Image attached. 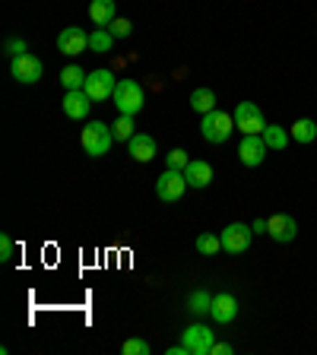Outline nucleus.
Returning a JSON list of instances; mask_svg holds the SVG:
<instances>
[{"mask_svg":"<svg viewBox=\"0 0 317 355\" xmlns=\"http://www.w3.org/2000/svg\"><path fill=\"white\" fill-rule=\"evenodd\" d=\"M187 162H191V155H187L185 149H171V153L165 155V165H169V168L185 171V168H187Z\"/></svg>","mask_w":317,"mask_h":355,"instance_id":"26","label":"nucleus"},{"mask_svg":"<svg viewBox=\"0 0 317 355\" xmlns=\"http://www.w3.org/2000/svg\"><path fill=\"white\" fill-rule=\"evenodd\" d=\"M181 346H185L191 355H209L213 352V346H216V336H213L209 327L191 324L185 333H181Z\"/></svg>","mask_w":317,"mask_h":355,"instance_id":"5","label":"nucleus"},{"mask_svg":"<svg viewBox=\"0 0 317 355\" xmlns=\"http://www.w3.org/2000/svg\"><path fill=\"white\" fill-rule=\"evenodd\" d=\"M222 251V238L213 235V232H203V235H197V254H203V257H213V254Z\"/></svg>","mask_w":317,"mask_h":355,"instance_id":"24","label":"nucleus"},{"mask_svg":"<svg viewBox=\"0 0 317 355\" xmlns=\"http://www.w3.org/2000/svg\"><path fill=\"white\" fill-rule=\"evenodd\" d=\"M185 178L191 187H209V181H213V165L203 162V159H191L185 168Z\"/></svg>","mask_w":317,"mask_h":355,"instance_id":"17","label":"nucleus"},{"mask_svg":"<svg viewBox=\"0 0 317 355\" xmlns=\"http://www.w3.org/2000/svg\"><path fill=\"white\" fill-rule=\"evenodd\" d=\"M80 143H83V153L86 155L102 159V155L111 149V143H114V133H111V127L102 124V121H89L80 133Z\"/></svg>","mask_w":317,"mask_h":355,"instance_id":"2","label":"nucleus"},{"mask_svg":"<svg viewBox=\"0 0 317 355\" xmlns=\"http://www.w3.org/2000/svg\"><path fill=\"white\" fill-rule=\"evenodd\" d=\"M251 241H254V232L244 222H232V225L222 229V251L225 254H244L251 248Z\"/></svg>","mask_w":317,"mask_h":355,"instance_id":"7","label":"nucleus"},{"mask_svg":"<svg viewBox=\"0 0 317 355\" xmlns=\"http://www.w3.org/2000/svg\"><path fill=\"white\" fill-rule=\"evenodd\" d=\"M251 232H254V235H266V219L251 222Z\"/></svg>","mask_w":317,"mask_h":355,"instance_id":"32","label":"nucleus"},{"mask_svg":"<svg viewBox=\"0 0 317 355\" xmlns=\"http://www.w3.org/2000/svg\"><path fill=\"white\" fill-rule=\"evenodd\" d=\"M292 140L295 143H314L317 140V121H311V118H298L295 124H292Z\"/></svg>","mask_w":317,"mask_h":355,"instance_id":"20","label":"nucleus"},{"mask_svg":"<svg viewBox=\"0 0 317 355\" xmlns=\"http://www.w3.org/2000/svg\"><path fill=\"white\" fill-rule=\"evenodd\" d=\"M235 114V127L241 133H264L266 127V118H264V111H260V105L254 102H238V108L232 111Z\"/></svg>","mask_w":317,"mask_h":355,"instance_id":"10","label":"nucleus"},{"mask_svg":"<svg viewBox=\"0 0 317 355\" xmlns=\"http://www.w3.org/2000/svg\"><path fill=\"white\" fill-rule=\"evenodd\" d=\"M235 114H229V111H222V108H213L209 114H203V124H200V133H203V140L207 143H225L235 133Z\"/></svg>","mask_w":317,"mask_h":355,"instance_id":"1","label":"nucleus"},{"mask_svg":"<svg viewBox=\"0 0 317 355\" xmlns=\"http://www.w3.org/2000/svg\"><path fill=\"white\" fill-rule=\"evenodd\" d=\"M108 32H111L114 38H127V35L133 32V26H130V19H114V22L108 26Z\"/></svg>","mask_w":317,"mask_h":355,"instance_id":"28","label":"nucleus"},{"mask_svg":"<svg viewBox=\"0 0 317 355\" xmlns=\"http://www.w3.org/2000/svg\"><path fill=\"white\" fill-rule=\"evenodd\" d=\"M191 108L197 111V114H209V111L216 108V92L207 86H200L191 92Z\"/></svg>","mask_w":317,"mask_h":355,"instance_id":"19","label":"nucleus"},{"mask_svg":"<svg viewBox=\"0 0 317 355\" xmlns=\"http://www.w3.org/2000/svg\"><path fill=\"white\" fill-rule=\"evenodd\" d=\"M89 19L96 22V29H105L118 19V3L114 0H92L89 3Z\"/></svg>","mask_w":317,"mask_h":355,"instance_id":"16","label":"nucleus"},{"mask_svg":"<svg viewBox=\"0 0 317 355\" xmlns=\"http://www.w3.org/2000/svg\"><path fill=\"white\" fill-rule=\"evenodd\" d=\"M89 92V98L92 102H105V98L114 96V89H118V80H114V73H111L108 67H102V70H92V73L86 76V86H83Z\"/></svg>","mask_w":317,"mask_h":355,"instance_id":"6","label":"nucleus"},{"mask_svg":"<svg viewBox=\"0 0 317 355\" xmlns=\"http://www.w3.org/2000/svg\"><path fill=\"white\" fill-rule=\"evenodd\" d=\"M209 318H213L216 324H232V320L238 318V298L232 295V292H219V295H213Z\"/></svg>","mask_w":317,"mask_h":355,"instance_id":"13","label":"nucleus"},{"mask_svg":"<svg viewBox=\"0 0 317 355\" xmlns=\"http://www.w3.org/2000/svg\"><path fill=\"white\" fill-rule=\"evenodd\" d=\"M187 187H191V184H187L185 171L165 168L162 175H159V181H155V197L162 200V203H178V200L185 197Z\"/></svg>","mask_w":317,"mask_h":355,"instance_id":"4","label":"nucleus"},{"mask_svg":"<svg viewBox=\"0 0 317 355\" xmlns=\"http://www.w3.org/2000/svg\"><path fill=\"white\" fill-rule=\"evenodd\" d=\"M13 254H16L13 238H10V235H0V260H3V263H10V260H13Z\"/></svg>","mask_w":317,"mask_h":355,"instance_id":"29","label":"nucleus"},{"mask_svg":"<svg viewBox=\"0 0 317 355\" xmlns=\"http://www.w3.org/2000/svg\"><path fill=\"white\" fill-rule=\"evenodd\" d=\"M127 153H130L133 162H153L155 159V137L149 133H133L127 140Z\"/></svg>","mask_w":317,"mask_h":355,"instance_id":"15","label":"nucleus"},{"mask_svg":"<svg viewBox=\"0 0 317 355\" xmlns=\"http://www.w3.org/2000/svg\"><path fill=\"white\" fill-rule=\"evenodd\" d=\"M209 355H232V346H229V343H216Z\"/></svg>","mask_w":317,"mask_h":355,"instance_id":"31","label":"nucleus"},{"mask_svg":"<svg viewBox=\"0 0 317 355\" xmlns=\"http://www.w3.org/2000/svg\"><path fill=\"white\" fill-rule=\"evenodd\" d=\"M114 108H118V114H140L143 111V89H140V83L137 80H121L118 83V89H114Z\"/></svg>","mask_w":317,"mask_h":355,"instance_id":"3","label":"nucleus"},{"mask_svg":"<svg viewBox=\"0 0 317 355\" xmlns=\"http://www.w3.org/2000/svg\"><path fill=\"white\" fill-rule=\"evenodd\" d=\"M86 70H83L80 64H70V67H64V70H60V86L64 89H83L86 86Z\"/></svg>","mask_w":317,"mask_h":355,"instance_id":"21","label":"nucleus"},{"mask_svg":"<svg viewBox=\"0 0 317 355\" xmlns=\"http://www.w3.org/2000/svg\"><path fill=\"white\" fill-rule=\"evenodd\" d=\"M266 235L273 238V241H280V244L295 241L298 238V222L292 219V216H286V213H276V216L266 219Z\"/></svg>","mask_w":317,"mask_h":355,"instance_id":"12","label":"nucleus"},{"mask_svg":"<svg viewBox=\"0 0 317 355\" xmlns=\"http://www.w3.org/2000/svg\"><path fill=\"white\" fill-rule=\"evenodd\" d=\"M209 304H213V295H209L207 288H197V292H191V295H187V311H191V314H209Z\"/></svg>","mask_w":317,"mask_h":355,"instance_id":"22","label":"nucleus"},{"mask_svg":"<svg viewBox=\"0 0 317 355\" xmlns=\"http://www.w3.org/2000/svg\"><path fill=\"white\" fill-rule=\"evenodd\" d=\"M111 133H114V140L118 143H127L133 137V118L130 114H118V121H114V124H111Z\"/></svg>","mask_w":317,"mask_h":355,"instance_id":"25","label":"nucleus"},{"mask_svg":"<svg viewBox=\"0 0 317 355\" xmlns=\"http://www.w3.org/2000/svg\"><path fill=\"white\" fill-rule=\"evenodd\" d=\"M89 108H92V98H89L86 89H67L64 96V114L70 121H83L89 114Z\"/></svg>","mask_w":317,"mask_h":355,"instance_id":"14","label":"nucleus"},{"mask_svg":"<svg viewBox=\"0 0 317 355\" xmlns=\"http://www.w3.org/2000/svg\"><path fill=\"white\" fill-rule=\"evenodd\" d=\"M58 51L67 54V58H80V54L89 51V35L80 29V26H70L58 35Z\"/></svg>","mask_w":317,"mask_h":355,"instance_id":"11","label":"nucleus"},{"mask_svg":"<svg viewBox=\"0 0 317 355\" xmlns=\"http://www.w3.org/2000/svg\"><path fill=\"white\" fill-rule=\"evenodd\" d=\"M10 73H13L16 83H22V86H32V83L42 80L44 64L35 58V54H19V58H13V64H10Z\"/></svg>","mask_w":317,"mask_h":355,"instance_id":"8","label":"nucleus"},{"mask_svg":"<svg viewBox=\"0 0 317 355\" xmlns=\"http://www.w3.org/2000/svg\"><path fill=\"white\" fill-rule=\"evenodd\" d=\"M260 137H264V143L273 149V153H282V149L292 143V133H289L286 127H280V124H266Z\"/></svg>","mask_w":317,"mask_h":355,"instance_id":"18","label":"nucleus"},{"mask_svg":"<svg viewBox=\"0 0 317 355\" xmlns=\"http://www.w3.org/2000/svg\"><path fill=\"white\" fill-rule=\"evenodd\" d=\"M121 349H124V355H149V343L146 340H137V336H133V340H127Z\"/></svg>","mask_w":317,"mask_h":355,"instance_id":"27","label":"nucleus"},{"mask_svg":"<svg viewBox=\"0 0 317 355\" xmlns=\"http://www.w3.org/2000/svg\"><path fill=\"white\" fill-rule=\"evenodd\" d=\"M266 153H270V146L264 143V137H260V133H244V140L238 143V159H241V165H248V168L264 165Z\"/></svg>","mask_w":317,"mask_h":355,"instance_id":"9","label":"nucleus"},{"mask_svg":"<svg viewBox=\"0 0 317 355\" xmlns=\"http://www.w3.org/2000/svg\"><path fill=\"white\" fill-rule=\"evenodd\" d=\"M3 51H7L10 58H19V54H26L29 48H26V42H22V38H7V44H3Z\"/></svg>","mask_w":317,"mask_h":355,"instance_id":"30","label":"nucleus"},{"mask_svg":"<svg viewBox=\"0 0 317 355\" xmlns=\"http://www.w3.org/2000/svg\"><path fill=\"white\" fill-rule=\"evenodd\" d=\"M111 44H114V35H111L108 29H96L92 35H89V51L108 54V51H111Z\"/></svg>","mask_w":317,"mask_h":355,"instance_id":"23","label":"nucleus"}]
</instances>
